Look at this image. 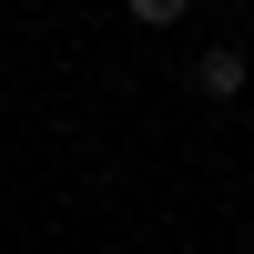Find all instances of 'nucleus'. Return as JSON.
<instances>
[{"mask_svg": "<svg viewBox=\"0 0 254 254\" xmlns=\"http://www.w3.org/2000/svg\"><path fill=\"white\" fill-rule=\"evenodd\" d=\"M244 71H254V61L234 51V41H224V51H193V92H203V102H234V92H244Z\"/></svg>", "mask_w": 254, "mask_h": 254, "instance_id": "f257e3e1", "label": "nucleus"}, {"mask_svg": "<svg viewBox=\"0 0 254 254\" xmlns=\"http://www.w3.org/2000/svg\"><path fill=\"white\" fill-rule=\"evenodd\" d=\"M122 10H132V20H142V31H173V20H183V10H193V0H122Z\"/></svg>", "mask_w": 254, "mask_h": 254, "instance_id": "f03ea898", "label": "nucleus"}, {"mask_svg": "<svg viewBox=\"0 0 254 254\" xmlns=\"http://www.w3.org/2000/svg\"><path fill=\"white\" fill-rule=\"evenodd\" d=\"M224 10H244V0H224Z\"/></svg>", "mask_w": 254, "mask_h": 254, "instance_id": "7ed1b4c3", "label": "nucleus"}]
</instances>
